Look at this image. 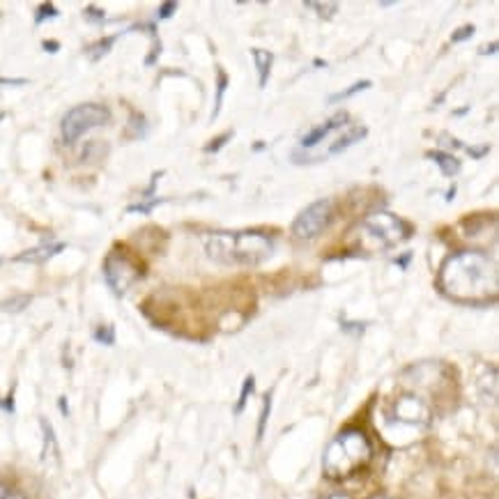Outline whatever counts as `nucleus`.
<instances>
[{"label": "nucleus", "instance_id": "1", "mask_svg": "<svg viewBox=\"0 0 499 499\" xmlns=\"http://www.w3.org/2000/svg\"><path fill=\"white\" fill-rule=\"evenodd\" d=\"M440 290L461 304H488L497 297V265L488 253L458 251L440 269Z\"/></svg>", "mask_w": 499, "mask_h": 499}, {"label": "nucleus", "instance_id": "2", "mask_svg": "<svg viewBox=\"0 0 499 499\" xmlns=\"http://www.w3.org/2000/svg\"><path fill=\"white\" fill-rule=\"evenodd\" d=\"M205 253L214 263L258 267L267 263L274 253V242L256 231L240 233H212L205 237Z\"/></svg>", "mask_w": 499, "mask_h": 499}, {"label": "nucleus", "instance_id": "3", "mask_svg": "<svg viewBox=\"0 0 499 499\" xmlns=\"http://www.w3.org/2000/svg\"><path fill=\"white\" fill-rule=\"evenodd\" d=\"M370 458H373V447H370L366 433L347 428V431L338 433L324 451L322 470L329 479H347L354 472L363 470L370 463Z\"/></svg>", "mask_w": 499, "mask_h": 499}, {"label": "nucleus", "instance_id": "4", "mask_svg": "<svg viewBox=\"0 0 499 499\" xmlns=\"http://www.w3.org/2000/svg\"><path fill=\"white\" fill-rule=\"evenodd\" d=\"M110 120V110L101 104H81L67 110L65 117H62L60 131L62 140L65 143H76L81 136H85L88 131L97 129V126H104Z\"/></svg>", "mask_w": 499, "mask_h": 499}, {"label": "nucleus", "instance_id": "5", "mask_svg": "<svg viewBox=\"0 0 499 499\" xmlns=\"http://www.w3.org/2000/svg\"><path fill=\"white\" fill-rule=\"evenodd\" d=\"M361 233L370 237L377 247L391 249L396 244L405 242L410 237V226L391 212H375L363 219Z\"/></svg>", "mask_w": 499, "mask_h": 499}, {"label": "nucleus", "instance_id": "6", "mask_svg": "<svg viewBox=\"0 0 499 499\" xmlns=\"http://www.w3.org/2000/svg\"><path fill=\"white\" fill-rule=\"evenodd\" d=\"M329 221H331V201L322 198V201H315L299 212V217L292 224V235L302 242H311L322 235L324 228L329 226Z\"/></svg>", "mask_w": 499, "mask_h": 499}, {"label": "nucleus", "instance_id": "7", "mask_svg": "<svg viewBox=\"0 0 499 499\" xmlns=\"http://www.w3.org/2000/svg\"><path fill=\"white\" fill-rule=\"evenodd\" d=\"M104 276H106V283L110 285V290H113L115 295H124V292L136 283L140 272H138V267L124 256V253L113 251L104 263Z\"/></svg>", "mask_w": 499, "mask_h": 499}, {"label": "nucleus", "instance_id": "8", "mask_svg": "<svg viewBox=\"0 0 499 499\" xmlns=\"http://www.w3.org/2000/svg\"><path fill=\"white\" fill-rule=\"evenodd\" d=\"M391 421L410 428H426L428 421H431V410H428V405L419 396L405 393L393 403Z\"/></svg>", "mask_w": 499, "mask_h": 499}, {"label": "nucleus", "instance_id": "9", "mask_svg": "<svg viewBox=\"0 0 499 499\" xmlns=\"http://www.w3.org/2000/svg\"><path fill=\"white\" fill-rule=\"evenodd\" d=\"M345 122H347V113H345V110H340V113H336L334 117H331V120H327L324 124L315 126V129L308 131L299 145H302L304 150H311L315 145H320V143L327 138L331 131H336V129H340V126H345Z\"/></svg>", "mask_w": 499, "mask_h": 499}, {"label": "nucleus", "instance_id": "10", "mask_svg": "<svg viewBox=\"0 0 499 499\" xmlns=\"http://www.w3.org/2000/svg\"><path fill=\"white\" fill-rule=\"evenodd\" d=\"M426 157L431 159L433 164L440 166L442 175L444 178H456L458 173H461V161L456 159L451 152H442V150H431V152H426Z\"/></svg>", "mask_w": 499, "mask_h": 499}, {"label": "nucleus", "instance_id": "11", "mask_svg": "<svg viewBox=\"0 0 499 499\" xmlns=\"http://www.w3.org/2000/svg\"><path fill=\"white\" fill-rule=\"evenodd\" d=\"M251 55H253V62H256V71H258V88L263 90V88H267L269 74H272L274 55L265 49H251Z\"/></svg>", "mask_w": 499, "mask_h": 499}, {"label": "nucleus", "instance_id": "12", "mask_svg": "<svg viewBox=\"0 0 499 499\" xmlns=\"http://www.w3.org/2000/svg\"><path fill=\"white\" fill-rule=\"evenodd\" d=\"M62 249H65V244H44V247L21 253V256H17V260H23V263H46V260L53 258L55 253H60Z\"/></svg>", "mask_w": 499, "mask_h": 499}, {"label": "nucleus", "instance_id": "13", "mask_svg": "<svg viewBox=\"0 0 499 499\" xmlns=\"http://www.w3.org/2000/svg\"><path fill=\"white\" fill-rule=\"evenodd\" d=\"M366 133H368V129L366 126H354V129H350L347 133H343V136H340L334 145L329 147V154H340V152H345L347 147H352L354 143H359V140H363L366 138Z\"/></svg>", "mask_w": 499, "mask_h": 499}, {"label": "nucleus", "instance_id": "14", "mask_svg": "<svg viewBox=\"0 0 499 499\" xmlns=\"http://www.w3.org/2000/svg\"><path fill=\"white\" fill-rule=\"evenodd\" d=\"M217 78H219V83H217V99H214L212 117H219L221 106H224V94H226V88H228V74H226L224 69H219V71H217Z\"/></svg>", "mask_w": 499, "mask_h": 499}, {"label": "nucleus", "instance_id": "15", "mask_svg": "<svg viewBox=\"0 0 499 499\" xmlns=\"http://www.w3.org/2000/svg\"><path fill=\"white\" fill-rule=\"evenodd\" d=\"M370 81H356V83H352L350 88H345V90H340V92H336V94H331L329 97V104H336V101H343V99H350L352 94H356V92H363V90H368L370 88Z\"/></svg>", "mask_w": 499, "mask_h": 499}, {"label": "nucleus", "instance_id": "16", "mask_svg": "<svg viewBox=\"0 0 499 499\" xmlns=\"http://www.w3.org/2000/svg\"><path fill=\"white\" fill-rule=\"evenodd\" d=\"M115 35L113 37H106V39H101V42L97 44H92L90 49H88V55H90V60H99V58H104V55L110 51V46L115 44Z\"/></svg>", "mask_w": 499, "mask_h": 499}, {"label": "nucleus", "instance_id": "17", "mask_svg": "<svg viewBox=\"0 0 499 499\" xmlns=\"http://www.w3.org/2000/svg\"><path fill=\"white\" fill-rule=\"evenodd\" d=\"M30 304V295H21V297H14V299H5L0 302V311H10V313H19L23 311Z\"/></svg>", "mask_w": 499, "mask_h": 499}, {"label": "nucleus", "instance_id": "18", "mask_svg": "<svg viewBox=\"0 0 499 499\" xmlns=\"http://www.w3.org/2000/svg\"><path fill=\"white\" fill-rule=\"evenodd\" d=\"M308 10H315V14L322 19H331L338 12V3H304Z\"/></svg>", "mask_w": 499, "mask_h": 499}, {"label": "nucleus", "instance_id": "19", "mask_svg": "<svg viewBox=\"0 0 499 499\" xmlns=\"http://www.w3.org/2000/svg\"><path fill=\"white\" fill-rule=\"evenodd\" d=\"M253 389H256V379H253V375H249L247 379H244V386H242L240 400H237V405H235V414H242L244 405H247V398L253 393Z\"/></svg>", "mask_w": 499, "mask_h": 499}, {"label": "nucleus", "instance_id": "20", "mask_svg": "<svg viewBox=\"0 0 499 499\" xmlns=\"http://www.w3.org/2000/svg\"><path fill=\"white\" fill-rule=\"evenodd\" d=\"M55 17H58V10H55V7H53L51 3H44V5H39V7H37V17H35V21H37V23H44V21L55 19Z\"/></svg>", "mask_w": 499, "mask_h": 499}, {"label": "nucleus", "instance_id": "21", "mask_svg": "<svg viewBox=\"0 0 499 499\" xmlns=\"http://www.w3.org/2000/svg\"><path fill=\"white\" fill-rule=\"evenodd\" d=\"M269 412H272V396H265L263 414H260V421H258V440H263V435H265V426H267Z\"/></svg>", "mask_w": 499, "mask_h": 499}, {"label": "nucleus", "instance_id": "22", "mask_svg": "<svg viewBox=\"0 0 499 499\" xmlns=\"http://www.w3.org/2000/svg\"><path fill=\"white\" fill-rule=\"evenodd\" d=\"M94 338H97L99 343H104V345H113L115 343V331H113V327H99L97 331H94Z\"/></svg>", "mask_w": 499, "mask_h": 499}, {"label": "nucleus", "instance_id": "23", "mask_svg": "<svg viewBox=\"0 0 499 499\" xmlns=\"http://www.w3.org/2000/svg\"><path fill=\"white\" fill-rule=\"evenodd\" d=\"M470 37H474V26H463L451 35V42L458 44V42H465V39H470Z\"/></svg>", "mask_w": 499, "mask_h": 499}, {"label": "nucleus", "instance_id": "24", "mask_svg": "<svg viewBox=\"0 0 499 499\" xmlns=\"http://www.w3.org/2000/svg\"><path fill=\"white\" fill-rule=\"evenodd\" d=\"M231 138H233V131H226V133H224V136H219V138H217V140H214V143H210V145H208V147H205V152H219V150H221V147H224V145H226V143H228V140H231Z\"/></svg>", "mask_w": 499, "mask_h": 499}, {"label": "nucleus", "instance_id": "25", "mask_svg": "<svg viewBox=\"0 0 499 499\" xmlns=\"http://www.w3.org/2000/svg\"><path fill=\"white\" fill-rule=\"evenodd\" d=\"M159 203H161L159 198H152V201H147V203H143V205H131V208L126 210V212H143V214H147V212H152Z\"/></svg>", "mask_w": 499, "mask_h": 499}, {"label": "nucleus", "instance_id": "26", "mask_svg": "<svg viewBox=\"0 0 499 499\" xmlns=\"http://www.w3.org/2000/svg\"><path fill=\"white\" fill-rule=\"evenodd\" d=\"M0 499H26L21 493H17L14 488L5 486V483H0Z\"/></svg>", "mask_w": 499, "mask_h": 499}, {"label": "nucleus", "instance_id": "27", "mask_svg": "<svg viewBox=\"0 0 499 499\" xmlns=\"http://www.w3.org/2000/svg\"><path fill=\"white\" fill-rule=\"evenodd\" d=\"M467 152H470V157H474V159H483L488 152H490V145H479V147H474V145H467L465 147Z\"/></svg>", "mask_w": 499, "mask_h": 499}, {"label": "nucleus", "instance_id": "28", "mask_svg": "<svg viewBox=\"0 0 499 499\" xmlns=\"http://www.w3.org/2000/svg\"><path fill=\"white\" fill-rule=\"evenodd\" d=\"M175 10H178V3H164L159 7V14H157V17H159V19H171L173 14H175Z\"/></svg>", "mask_w": 499, "mask_h": 499}, {"label": "nucleus", "instance_id": "29", "mask_svg": "<svg viewBox=\"0 0 499 499\" xmlns=\"http://www.w3.org/2000/svg\"><path fill=\"white\" fill-rule=\"evenodd\" d=\"M85 19H88V21H104V12H101L99 10V7H85Z\"/></svg>", "mask_w": 499, "mask_h": 499}, {"label": "nucleus", "instance_id": "30", "mask_svg": "<svg viewBox=\"0 0 499 499\" xmlns=\"http://www.w3.org/2000/svg\"><path fill=\"white\" fill-rule=\"evenodd\" d=\"M23 78H0V85H23Z\"/></svg>", "mask_w": 499, "mask_h": 499}, {"label": "nucleus", "instance_id": "31", "mask_svg": "<svg viewBox=\"0 0 499 499\" xmlns=\"http://www.w3.org/2000/svg\"><path fill=\"white\" fill-rule=\"evenodd\" d=\"M44 49L49 51V53H55V51L60 49V44L58 42H44Z\"/></svg>", "mask_w": 499, "mask_h": 499}, {"label": "nucleus", "instance_id": "32", "mask_svg": "<svg viewBox=\"0 0 499 499\" xmlns=\"http://www.w3.org/2000/svg\"><path fill=\"white\" fill-rule=\"evenodd\" d=\"M481 53H483V55H486V53H497V44H490V46H486V49H483Z\"/></svg>", "mask_w": 499, "mask_h": 499}, {"label": "nucleus", "instance_id": "33", "mask_svg": "<svg viewBox=\"0 0 499 499\" xmlns=\"http://www.w3.org/2000/svg\"><path fill=\"white\" fill-rule=\"evenodd\" d=\"M407 260H410V253H405V256L398 260V265H400V267H407Z\"/></svg>", "mask_w": 499, "mask_h": 499}, {"label": "nucleus", "instance_id": "34", "mask_svg": "<svg viewBox=\"0 0 499 499\" xmlns=\"http://www.w3.org/2000/svg\"><path fill=\"white\" fill-rule=\"evenodd\" d=\"M327 499H350L347 495H343V493H336V495H329Z\"/></svg>", "mask_w": 499, "mask_h": 499}, {"label": "nucleus", "instance_id": "35", "mask_svg": "<svg viewBox=\"0 0 499 499\" xmlns=\"http://www.w3.org/2000/svg\"><path fill=\"white\" fill-rule=\"evenodd\" d=\"M373 499H386V497H373Z\"/></svg>", "mask_w": 499, "mask_h": 499}, {"label": "nucleus", "instance_id": "36", "mask_svg": "<svg viewBox=\"0 0 499 499\" xmlns=\"http://www.w3.org/2000/svg\"><path fill=\"white\" fill-rule=\"evenodd\" d=\"M0 117H5V113H0Z\"/></svg>", "mask_w": 499, "mask_h": 499}]
</instances>
